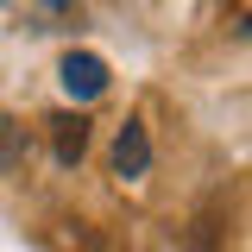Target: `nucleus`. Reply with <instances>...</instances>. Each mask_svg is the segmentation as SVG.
Listing matches in <instances>:
<instances>
[{"label": "nucleus", "instance_id": "423d86ee", "mask_svg": "<svg viewBox=\"0 0 252 252\" xmlns=\"http://www.w3.org/2000/svg\"><path fill=\"white\" fill-rule=\"evenodd\" d=\"M240 32H246V38H252V13H246V26H240Z\"/></svg>", "mask_w": 252, "mask_h": 252}, {"label": "nucleus", "instance_id": "20e7f679", "mask_svg": "<svg viewBox=\"0 0 252 252\" xmlns=\"http://www.w3.org/2000/svg\"><path fill=\"white\" fill-rule=\"evenodd\" d=\"M19 158H26V132L0 114V177H13V164H19Z\"/></svg>", "mask_w": 252, "mask_h": 252}, {"label": "nucleus", "instance_id": "f03ea898", "mask_svg": "<svg viewBox=\"0 0 252 252\" xmlns=\"http://www.w3.org/2000/svg\"><path fill=\"white\" fill-rule=\"evenodd\" d=\"M145 164H152V139H145V126L139 120H126L120 126V139H114V177H145Z\"/></svg>", "mask_w": 252, "mask_h": 252}, {"label": "nucleus", "instance_id": "7ed1b4c3", "mask_svg": "<svg viewBox=\"0 0 252 252\" xmlns=\"http://www.w3.org/2000/svg\"><path fill=\"white\" fill-rule=\"evenodd\" d=\"M51 152H57V164H82V152H89V120L82 114H51Z\"/></svg>", "mask_w": 252, "mask_h": 252}, {"label": "nucleus", "instance_id": "39448f33", "mask_svg": "<svg viewBox=\"0 0 252 252\" xmlns=\"http://www.w3.org/2000/svg\"><path fill=\"white\" fill-rule=\"evenodd\" d=\"M177 252H220V246H215V227H208V220H195V227L183 233V246H177Z\"/></svg>", "mask_w": 252, "mask_h": 252}, {"label": "nucleus", "instance_id": "f257e3e1", "mask_svg": "<svg viewBox=\"0 0 252 252\" xmlns=\"http://www.w3.org/2000/svg\"><path fill=\"white\" fill-rule=\"evenodd\" d=\"M57 76H63V89L76 94V101H94V94L107 89V63L94 57V51H69Z\"/></svg>", "mask_w": 252, "mask_h": 252}]
</instances>
